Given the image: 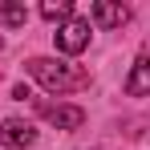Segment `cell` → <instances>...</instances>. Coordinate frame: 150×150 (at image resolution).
Returning a JSON list of instances; mask_svg holds the SVG:
<instances>
[{"mask_svg": "<svg viewBox=\"0 0 150 150\" xmlns=\"http://www.w3.org/2000/svg\"><path fill=\"white\" fill-rule=\"evenodd\" d=\"M28 77L41 81L49 93H73V89H85L89 85V73L77 69L69 61H53V57H33L28 61Z\"/></svg>", "mask_w": 150, "mask_h": 150, "instance_id": "cell-1", "label": "cell"}, {"mask_svg": "<svg viewBox=\"0 0 150 150\" xmlns=\"http://www.w3.org/2000/svg\"><path fill=\"white\" fill-rule=\"evenodd\" d=\"M53 45L65 53V57H77L81 49H89V21H77V16H69L65 25H57V33H53Z\"/></svg>", "mask_w": 150, "mask_h": 150, "instance_id": "cell-2", "label": "cell"}, {"mask_svg": "<svg viewBox=\"0 0 150 150\" xmlns=\"http://www.w3.org/2000/svg\"><path fill=\"white\" fill-rule=\"evenodd\" d=\"M28 101L41 110V118H49V122H53V126H61V130H77V126L85 122V110H81V105H53V101L33 98V93H28Z\"/></svg>", "mask_w": 150, "mask_h": 150, "instance_id": "cell-3", "label": "cell"}, {"mask_svg": "<svg viewBox=\"0 0 150 150\" xmlns=\"http://www.w3.org/2000/svg\"><path fill=\"white\" fill-rule=\"evenodd\" d=\"M37 142V130L28 122H21V118H4L0 122V146H8V150H25Z\"/></svg>", "mask_w": 150, "mask_h": 150, "instance_id": "cell-4", "label": "cell"}, {"mask_svg": "<svg viewBox=\"0 0 150 150\" xmlns=\"http://www.w3.org/2000/svg\"><path fill=\"white\" fill-rule=\"evenodd\" d=\"M89 16H93L101 28H122L126 21H130V8H126V4H110V0H93Z\"/></svg>", "mask_w": 150, "mask_h": 150, "instance_id": "cell-5", "label": "cell"}, {"mask_svg": "<svg viewBox=\"0 0 150 150\" xmlns=\"http://www.w3.org/2000/svg\"><path fill=\"white\" fill-rule=\"evenodd\" d=\"M126 93H130V98H146L150 93V53H138L134 69L126 77Z\"/></svg>", "mask_w": 150, "mask_h": 150, "instance_id": "cell-6", "label": "cell"}, {"mask_svg": "<svg viewBox=\"0 0 150 150\" xmlns=\"http://www.w3.org/2000/svg\"><path fill=\"white\" fill-rule=\"evenodd\" d=\"M41 16H45V21H69V16H73V4H69V0H45V4H41Z\"/></svg>", "mask_w": 150, "mask_h": 150, "instance_id": "cell-7", "label": "cell"}, {"mask_svg": "<svg viewBox=\"0 0 150 150\" xmlns=\"http://www.w3.org/2000/svg\"><path fill=\"white\" fill-rule=\"evenodd\" d=\"M0 21H4L8 28H21V25L28 21V8H25V4H16V0H8V4L0 8Z\"/></svg>", "mask_w": 150, "mask_h": 150, "instance_id": "cell-8", "label": "cell"}]
</instances>
